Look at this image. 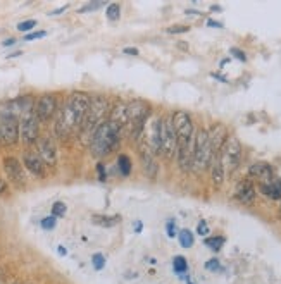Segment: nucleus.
Masks as SVG:
<instances>
[{
  "label": "nucleus",
  "instance_id": "1",
  "mask_svg": "<svg viewBox=\"0 0 281 284\" xmlns=\"http://www.w3.org/2000/svg\"><path fill=\"white\" fill-rule=\"evenodd\" d=\"M88 107H90V95L85 91H74L69 95L66 104L61 109H57L55 114L54 133L59 140H67L79 133V128L83 124Z\"/></svg>",
  "mask_w": 281,
  "mask_h": 284
},
{
  "label": "nucleus",
  "instance_id": "2",
  "mask_svg": "<svg viewBox=\"0 0 281 284\" xmlns=\"http://www.w3.org/2000/svg\"><path fill=\"white\" fill-rule=\"evenodd\" d=\"M111 107L109 102H107L106 97L102 95H95L90 97V107H88V112L83 119V124L79 128V141H81L85 147H90L91 138H93L95 131L99 129V126L102 123H106L107 117H109Z\"/></svg>",
  "mask_w": 281,
  "mask_h": 284
},
{
  "label": "nucleus",
  "instance_id": "3",
  "mask_svg": "<svg viewBox=\"0 0 281 284\" xmlns=\"http://www.w3.org/2000/svg\"><path fill=\"white\" fill-rule=\"evenodd\" d=\"M19 100H9L0 104V143L13 147L19 141Z\"/></svg>",
  "mask_w": 281,
  "mask_h": 284
},
{
  "label": "nucleus",
  "instance_id": "4",
  "mask_svg": "<svg viewBox=\"0 0 281 284\" xmlns=\"http://www.w3.org/2000/svg\"><path fill=\"white\" fill-rule=\"evenodd\" d=\"M19 141L26 147L35 145L40 138V123L35 116V99L31 95L19 97Z\"/></svg>",
  "mask_w": 281,
  "mask_h": 284
},
{
  "label": "nucleus",
  "instance_id": "5",
  "mask_svg": "<svg viewBox=\"0 0 281 284\" xmlns=\"http://www.w3.org/2000/svg\"><path fill=\"white\" fill-rule=\"evenodd\" d=\"M123 136H124L123 133L119 131V129H116L112 124L107 123V121L102 123L99 126L97 131H95L93 138H91V143H90L91 155L99 157V159L107 157L121 145Z\"/></svg>",
  "mask_w": 281,
  "mask_h": 284
},
{
  "label": "nucleus",
  "instance_id": "6",
  "mask_svg": "<svg viewBox=\"0 0 281 284\" xmlns=\"http://www.w3.org/2000/svg\"><path fill=\"white\" fill-rule=\"evenodd\" d=\"M150 116H152V107L145 100L128 102V128H126L128 138L140 141V138L143 135V128H145Z\"/></svg>",
  "mask_w": 281,
  "mask_h": 284
},
{
  "label": "nucleus",
  "instance_id": "7",
  "mask_svg": "<svg viewBox=\"0 0 281 284\" xmlns=\"http://www.w3.org/2000/svg\"><path fill=\"white\" fill-rule=\"evenodd\" d=\"M212 148L209 141L207 129H199L194 138V153H192V170L195 172H204L207 167H211L212 162Z\"/></svg>",
  "mask_w": 281,
  "mask_h": 284
},
{
  "label": "nucleus",
  "instance_id": "8",
  "mask_svg": "<svg viewBox=\"0 0 281 284\" xmlns=\"http://www.w3.org/2000/svg\"><path fill=\"white\" fill-rule=\"evenodd\" d=\"M160 136H162V117L150 116L138 143L143 145L152 155L157 157L160 155Z\"/></svg>",
  "mask_w": 281,
  "mask_h": 284
},
{
  "label": "nucleus",
  "instance_id": "9",
  "mask_svg": "<svg viewBox=\"0 0 281 284\" xmlns=\"http://www.w3.org/2000/svg\"><path fill=\"white\" fill-rule=\"evenodd\" d=\"M221 164H223L226 174H231L238 169L240 160H242V145H240L238 138L230 136L224 143V147L221 148V152L218 153Z\"/></svg>",
  "mask_w": 281,
  "mask_h": 284
},
{
  "label": "nucleus",
  "instance_id": "10",
  "mask_svg": "<svg viewBox=\"0 0 281 284\" xmlns=\"http://www.w3.org/2000/svg\"><path fill=\"white\" fill-rule=\"evenodd\" d=\"M176 148H178V138H176L174 126H172L171 116L162 117V136H160V155L164 159H172L176 157Z\"/></svg>",
  "mask_w": 281,
  "mask_h": 284
},
{
  "label": "nucleus",
  "instance_id": "11",
  "mask_svg": "<svg viewBox=\"0 0 281 284\" xmlns=\"http://www.w3.org/2000/svg\"><path fill=\"white\" fill-rule=\"evenodd\" d=\"M55 114H57V97L55 95L45 93L35 100V116L40 124L49 123L52 117H55Z\"/></svg>",
  "mask_w": 281,
  "mask_h": 284
},
{
  "label": "nucleus",
  "instance_id": "12",
  "mask_svg": "<svg viewBox=\"0 0 281 284\" xmlns=\"http://www.w3.org/2000/svg\"><path fill=\"white\" fill-rule=\"evenodd\" d=\"M37 155L47 167H55L57 164V145L52 136H42L37 141Z\"/></svg>",
  "mask_w": 281,
  "mask_h": 284
},
{
  "label": "nucleus",
  "instance_id": "13",
  "mask_svg": "<svg viewBox=\"0 0 281 284\" xmlns=\"http://www.w3.org/2000/svg\"><path fill=\"white\" fill-rule=\"evenodd\" d=\"M4 170L6 176L16 188H23L26 184V174H25V165L21 164L16 157H6L4 159Z\"/></svg>",
  "mask_w": 281,
  "mask_h": 284
},
{
  "label": "nucleus",
  "instance_id": "14",
  "mask_svg": "<svg viewBox=\"0 0 281 284\" xmlns=\"http://www.w3.org/2000/svg\"><path fill=\"white\" fill-rule=\"evenodd\" d=\"M107 123L114 126L116 129L126 135V128H128V104L126 102H116L111 107L109 117H107Z\"/></svg>",
  "mask_w": 281,
  "mask_h": 284
},
{
  "label": "nucleus",
  "instance_id": "15",
  "mask_svg": "<svg viewBox=\"0 0 281 284\" xmlns=\"http://www.w3.org/2000/svg\"><path fill=\"white\" fill-rule=\"evenodd\" d=\"M207 133H209V141H211L212 153H214V155H218V153L221 152V148L224 147V143H226V140L230 138L226 126L216 123V124L211 126V129H207Z\"/></svg>",
  "mask_w": 281,
  "mask_h": 284
},
{
  "label": "nucleus",
  "instance_id": "16",
  "mask_svg": "<svg viewBox=\"0 0 281 284\" xmlns=\"http://www.w3.org/2000/svg\"><path fill=\"white\" fill-rule=\"evenodd\" d=\"M233 197L236 198V200L240 202V204L243 205H250L254 204L255 197H257V192H255V186L254 182H252V179H242L236 184L235 192H233Z\"/></svg>",
  "mask_w": 281,
  "mask_h": 284
},
{
  "label": "nucleus",
  "instance_id": "17",
  "mask_svg": "<svg viewBox=\"0 0 281 284\" xmlns=\"http://www.w3.org/2000/svg\"><path fill=\"white\" fill-rule=\"evenodd\" d=\"M248 177H254L260 184H266V182L274 179V172H272V167L267 162H255L248 167Z\"/></svg>",
  "mask_w": 281,
  "mask_h": 284
},
{
  "label": "nucleus",
  "instance_id": "18",
  "mask_svg": "<svg viewBox=\"0 0 281 284\" xmlns=\"http://www.w3.org/2000/svg\"><path fill=\"white\" fill-rule=\"evenodd\" d=\"M23 165H25V169H28L33 176H37V177H43L47 172V165L43 164L42 159H40L37 153L26 152L25 157H23Z\"/></svg>",
  "mask_w": 281,
  "mask_h": 284
},
{
  "label": "nucleus",
  "instance_id": "19",
  "mask_svg": "<svg viewBox=\"0 0 281 284\" xmlns=\"http://www.w3.org/2000/svg\"><path fill=\"white\" fill-rule=\"evenodd\" d=\"M140 160H142V165H143V170L150 179H155L157 177V170H159V165H157V160H155V155H152L148 150L140 145Z\"/></svg>",
  "mask_w": 281,
  "mask_h": 284
},
{
  "label": "nucleus",
  "instance_id": "20",
  "mask_svg": "<svg viewBox=\"0 0 281 284\" xmlns=\"http://www.w3.org/2000/svg\"><path fill=\"white\" fill-rule=\"evenodd\" d=\"M259 190L269 200H281V179H278V177H274V179L266 182V184H260Z\"/></svg>",
  "mask_w": 281,
  "mask_h": 284
},
{
  "label": "nucleus",
  "instance_id": "21",
  "mask_svg": "<svg viewBox=\"0 0 281 284\" xmlns=\"http://www.w3.org/2000/svg\"><path fill=\"white\" fill-rule=\"evenodd\" d=\"M211 177H212V182H214L216 188H219V186L224 182V177H226V170H224L223 164H221V160H219L218 155L212 157V162H211Z\"/></svg>",
  "mask_w": 281,
  "mask_h": 284
},
{
  "label": "nucleus",
  "instance_id": "22",
  "mask_svg": "<svg viewBox=\"0 0 281 284\" xmlns=\"http://www.w3.org/2000/svg\"><path fill=\"white\" fill-rule=\"evenodd\" d=\"M91 222L102 227H114L121 222V219L118 216H93L91 217Z\"/></svg>",
  "mask_w": 281,
  "mask_h": 284
},
{
  "label": "nucleus",
  "instance_id": "23",
  "mask_svg": "<svg viewBox=\"0 0 281 284\" xmlns=\"http://www.w3.org/2000/svg\"><path fill=\"white\" fill-rule=\"evenodd\" d=\"M118 167H119V174L124 177H128L130 176V172H131V160H130V157L128 155H124V153H121V155L118 157Z\"/></svg>",
  "mask_w": 281,
  "mask_h": 284
},
{
  "label": "nucleus",
  "instance_id": "24",
  "mask_svg": "<svg viewBox=\"0 0 281 284\" xmlns=\"http://www.w3.org/2000/svg\"><path fill=\"white\" fill-rule=\"evenodd\" d=\"M178 239H179V245L183 248H192L195 243V238H194V233L190 229H181L178 233Z\"/></svg>",
  "mask_w": 281,
  "mask_h": 284
},
{
  "label": "nucleus",
  "instance_id": "25",
  "mask_svg": "<svg viewBox=\"0 0 281 284\" xmlns=\"http://www.w3.org/2000/svg\"><path fill=\"white\" fill-rule=\"evenodd\" d=\"M172 269H174V272L178 274V275L184 277V274H186V270H188V262H186V258L181 257V255L174 257V258H172Z\"/></svg>",
  "mask_w": 281,
  "mask_h": 284
},
{
  "label": "nucleus",
  "instance_id": "26",
  "mask_svg": "<svg viewBox=\"0 0 281 284\" xmlns=\"http://www.w3.org/2000/svg\"><path fill=\"white\" fill-rule=\"evenodd\" d=\"M224 239L223 236H207L206 239H204V243H206L207 248H211L212 251H219L221 248H223L224 245Z\"/></svg>",
  "mask_w": 281,
  "mask_h": 284
},
{
  "label": "nucleus",
  "instance_id": "27",
  "mask_svg": "<svg viewBox=\"0 0 281 284\" xmlns=\"http://www.w3.org/2000/svg\"><path fill=\"white\" fill-rule=\"evenodd\" d=\"M106 16L109 21H118V19L121 18V7H119V4H109L106 11Z\"/></svg>",
  "mask_w": 281,
  "mask_h": 284
},
{
  "label": "nucleus",
  "instance_id": "28",
  "mask_svg": "<svg viewBox=\"0 0 281 284\" xmlns=\"http://www.w3.org/2000/svg\"><path fill=\"white\" fill-rule=\"evenodd\" d=\"M66 210H67V207L64 202H55V204L52 205V216H54L55 219L64 217L66 216Z\"/></svg>",
  "mask_w": 281,
  "mask_h": 284
},
{
  "label": "nucleus",
  "instance_id": "29",
  "mask_svg": "<svg viewBox=\"0 0 281 284\" xmlns=\"http://www.w3.org/2000/svg\"><path fill=\"white\" fill-rule=\"evenodd\" d=\"M37 26V21L35 19H28V21H23L18 24V31H23V33H26V31H31L33 28Z\"/></svg>",
  "mask_w": 281,
  "mask_h": 284
},
{
  "label": "nucleus",
  "instance_id": "30",
  "mask_svg": "<svg viewBox=\"0 0 281 284\" xmlns=\"http://www.w3.org/2000/svg\"><path fill=\"white\" fill-rule=\"evenodd\" d=\"M55 224H57V219H55L54 216H49V217L42 219V227H43V229H47V231L54 229Z\"/></svg>",
  "mask_w": 281,
  "mask_h": 284
},
{
  "label": "nucleus",
  "instance_id": "31",
  "mask_svg": "<svg viewBox=\"0 0 281 284\" xmlns=\"http://www.w3.org/2000/svg\"><path fill=\"white\" fill-rule=\"evenodd\" d=\"M91 262H93V267H95L97 270H102L104 267H106V258H104L100 253H95L93 258H91Z\"/></svg>",
  "mask_w": 281,
  "mask_h": 284
},
{
  "label": "nucleus",
  "instance_id": "32",
  "mask_svg": "<svg viewBox=\"0 0 281 284\" xmlns=\"http://www.w3.org/2000/svg\"><path fill=\"white\" fill-rule=\"evenodd\" d=\"M206 269L211 272H218V270H221V262L218 258H211L209 262H206Z\"/></svg>",
  "mask_w": 281,
  "mask_h": 284
},
{
  "label": "nucleus",
  "instance_id": "33",
  "mask_svg": "<svg viewBox=\"0 0 281 284\" xmlns=\"http://www.w3.org/2000/svg\"><path fill=\"white\" fill-rule=\"evenodd\" d=\"M197 234H200V236L206 238L209 234V224L207 221H199V224H197Z\"/></svg>",
  "mask_w": 281,
  "mask_h": 284
},
{
  "label": "nucleus",
  "instance_id": "34",
  "mask_svg": "<svg viewBox=\"0 0 281 284\" xmlns=\"http://www.w3.org/2000/svg\"><path fill=\"white\" fill-rule=\"evenodd\" d=\"M188 31H190V28H188V26H181V24H179V26H171V28H167V33H169V35L188 33Z\"/></svg>",
  "mask_w": 281,
  "mask_h": 284
},
{
  "label": "nucleus",
  "instance_id": "35",
  "mask_svg": "<svg viewBox=\"0 0 281 284\" xmlns=\"http://www.w3.org/2000/svg\"><path fill=\"white\" fill-rule=\"evenodd\" d=\"M166 233H167V236H169V238L178 236V229H176L174 221H169V222L166 224Z\"/></svg>",
  "mask_w": 281,
  "mask_h": 284
},
{
  "label": "nucleus",
  "instance_id": "36",
  "mask_svg": "<svg viewBox=\"0 0 281 284\" xmlns=\"http://www.w3.org/2000/svg\"><path fill=\"white\" fill-rule=\"evenodd\" d=\"M43 36H47L45 31H35V33H30L25 36V42H31V40H38V38H43Z\"/></svg>",
  "mask_w": 281,
  "mask_h": 284
},
{
  "label": "nucleus",
  "instance_id": "37",
  "mask_svg": "<svg viewBox=\"0 0 281 284\" xmlns=\"http://www.w3.org/2000/svg\"><path fill=\"white\" fill-rule=\"evenodd\" d=\"M231 54L235 55L238 60H242V62H245V60H247V57H245V52H242L240 48H231Z\"/></svg>",
  "mask_w": 281,
  "mask_h": 284
},
{
  "label": "nucleus",
  "instance_id": "38",
  "mask_svg": "<svg viewBox=\"0 0 281 284\" xmlns=\"http://www.w3.org/2000/svg\"><path fill=\"white\" fill-rule=\"evenodd\" d=\"M102 6L100 2H95V4H86L85 7H81L79 9V12H88V11H95V9H99V7Z\"/></svg>",
  "mask_w": 281,
  "mask_h": 284
},
{
  "label": "nucleus",
  "instance_id": "39",
  "mask_svg": "<svg viewBox=\"0 0 281 284\" xmlns=\"http://www.w3.org/2000/svg\"><path fill=\"white\" fill-rule=\"evenodd\" d=\"M97 170H99L100 181H106V179H107V174H106V167H104V164H99V165H97Z\"/></svg>",
  "mask_w": 281,
  "mask_h": 284
},
{
  "label": "nucleus",
  "instance_id": "40",
  "mask_svg": "<svg viewBox=\"0 0 281 284\" xmlns=\"http://www.w3.org/2000/svg\"><path fill=\"white\" fill-rule=\"evenodd\" d=\"M67 9H69V6H62V7H59V9L52 11L49 16H59V14H62V12H66Z\"/></svg>",
  "mask_w": 281,
  "mask_h": 284
},
{
  "label": "nucleus",
  "instance_id": "41",
  "mask_svg": "<svg viewBox=\"0 0 281 284\" xmlns=\"http://www.w3.org/2000/svg\"><path fill=\"white\" fill-rule=\"evenodd\" d=\"M123 52H124V54H128V55H138V48H135V47H126Z\"/></svg>",
  "mask_w": 281,
  "mask_h": 284
},
{
  "label": "nucleus",
  "instance_id": "42",
  "mask_svg": "<svg viewBox=\"0 0 281 284\" xmlns=\"http://www.w3.org/2000/svg\"><path fill=\"white\" fill-rule=\"evenodd\" d=\"M207 24L209 26H214V28H223V23H218V21H214V19H209Z\"/></svg>",
  "mask_w": 281,
  "mask_h": 284
},
{
  "label": "nucleus",
  "instance_id": "43",
  "mask_svg": "<svg viewBox=\"0 0 281 284\" xmlns=\"http://www.w3.org/2000/svg\"><path fill=\"white\" fill-rule=\"evenodd\" d=\"M6 188H7V182L2 179V177H0V195H2L4 192H6Z\"/></svg>",
  "mask_w": 281,
  "mask_h": 284
},
{
  "label": "nucleus",
  "instance_id": "44",
  "mask_svg": "<svg viewBox=\"0 0 281 284\" xmlns=\"http://www.w3.org/2000/svg\"><path fill=\"white\" fill-rule=\"evenodd\" d=\"M14 43H16V40H14V38H9V40H6V42H4L2 45H4V47H11V45H14Z\"/></svg>",
  "mask_w": 281,
  "mask_h": 284
},
{
  "label": "nucleus",
  "instance_id": "45",
  "mask_svg": "<svg viewBox=\"0 0 281 284\" xmlns=\"http://www.w3.org/2000/svg\"><path fill=\"white\" fill-rule=\"evenodd\" d=\"M57 251H59V255H66V253H67V250L64 248V246H59V250H57Z\"/></svg>",
  "mask_w": 281,
  "mask_h": 284
},
{
  "label": "nucleus",
  "instance_id": "46",
  "mask_svg": "<svg viewBox=\"0 0 281 284\" xmlns=\"http://www.w3.org/2000/svg\"><path fill=\"white\" fill-rule=\"evenodd\" d=\"M19 55H21V52H16V54H11V55H7V57H9V59H14V57H19Z\"/></svg>",
  "mask_w": 281,
  "mask_h": 284
},
{
  "label": "nucleus",
  "instance_id": "47",
  "mask_svg": "<svg viewBox=\"0 0 281 284\" xmlns=\"http://www.w3.org/2000/svg\"><path fill=\"white\" fill-rule=\"evenodd\" d=\"M136 233H140V231H142V222H138V224H136Z\"/></svg>",
  "mask_w": 281,
  "mask_h": 284
},
{
  "label": "nucleus",
  "instance_id": "48",
  "mask_svg": "<svg viewBox=\"0 0 281 284\" xmlns=\"http://www.w3.org/2000/svg\"><path fill=\"white\" fill-rule=\"evenodd\" d=\"M0 284H6V281H4V279H2V277H0Z\"/></svg>",
  "mask_w": 281,
  "mask_h": 284
},
{
  "label": "nucleus",
  "instance_id": "49",
  "mask_svg": "<svg viewBox=\"0 0 281 284\" xmlns=\"http://www.w3.org/2000/svg\"><path fill=\"white\" fill-rule=\"evenodd\" d=\"M279 212H281V207H279Z\"/></svg>",
  "mask_w": 281,
  "mask_h": 284
},
{
  "label": "nucleus",
  "instance_id": "50",
  "mask_svg": "<svg viewBox=\"0 0 281 284\" xmlns=\"http://www.w3.org/2000/svg\"><path fill=\"white\" fill-rule=\"evenodd\" d=\"M14 284H18V282H14Z\"/></svg>",
  "mask_w": 281,
  "mask_h": 284
}]
</instances>
